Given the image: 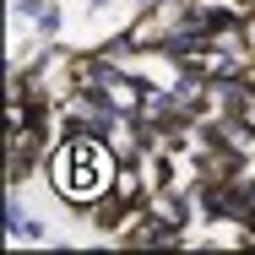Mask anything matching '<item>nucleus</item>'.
I'll return each instance as SVG.
<instances>
[{
    "mask_svg": "<svg viewBox=\"0 0 255 255\" xmlns=\"http://www.w3.org/2000/svg\"><path fill=\"white\" fill-rule=\"evenodd\" d=\"M49 239V228H44V217H27L16 234H11V245H44Z\"/></svg>",
    "mask_w": 255,
    "mask_h": 255,
    "instance_id": "obj_4",
    "label": "nucleus"
},
{
    "mask_svg": "<svg viewBox=\"0 0 255 255\" xmlns=\"http://www.w3.org/2000/svg\"><path fill=\"white\" fill-rule=\"evenodd\" d=\"M49 136H33V130H5V190H22V179H33L49 157Z\"/></svg>",
    "mask_w": 255,
    "mask_h": 255,
    "instance_id": "obj_2",
    "label": "nucleus"
},
{
    "mask_svg": "<svg viewBox=\"0 0 255 255\" xmlns=\"http://www.w3.org/2000/svg\"><path fill=\"white\" fill-rule=\"evenodd\" d=\"M44 5H49V0H11V22H33Z\"/></svg>",
    "mask_w": 255,
    "mask_h": 255,
    "instance_id": "obj_6",
    "label": "nucleus"
},
{
    "mask_svg": "<svg viewBox=\"0 0 255 255\" xmlns=\"http://www.w3.org/2000/svg\"><path fill=\"white\" fill-rule=\"evenodd\" d=\"M239 245H255V212L245 217V228H239Z\"/></svg>",
    "mask_w": 255,
    "mask_h": 255,
    "instance_id": "obj_7",
    "label": "nucleus"
},
{
    "mask_svg": "<svg viewBox=\"0 0 255 255\" xmlns=\"http://www.w3.org/2000/svg\"><path fill=\"white\" fill-rule=\"evenodd\" d=\"M120 245H130V250H152V245H168V250H179V245H185V228H179V223H174L163 206L147 201L136 217H130V228L120 234Z\"/></svg>",
    "mask_w": 255,
    "mask_h": 255,
    "instance_id": "obj_1",
    "label": "nucleus"
},
{
    "mask_svg": "<svg viewBox=\"0 0 255 255\" xmlns=\"http://www.w3.org/2000/svg\"><path fill=\"white\" fill-rule=\"evenodd\" d=\"M22 223H27V212H22V196H16V190H5V239H11Z\"/></svg>",
    "mask_w": 255,
    "mask_h": 255,
    "instance_id": "obj_5",
    "label": "nucleus"
},
{
    "mask_svg": "<svg viewBox=\"0 0 255 255\" xmlns=\"http://www.w3.org/2000/svg\"><path fill=\"white\" fill-rule=\"evenodd\" d=\"M27 27H33L44 44H54V38H60V27H65V5H60V0H49V5H44L33 22H27Z\"/></svg>",
    "mask_w": 255,
    "mask_h": 255,
    "instance_id": "obj_3",
    "label": "nucleus"
}]
</instances>
